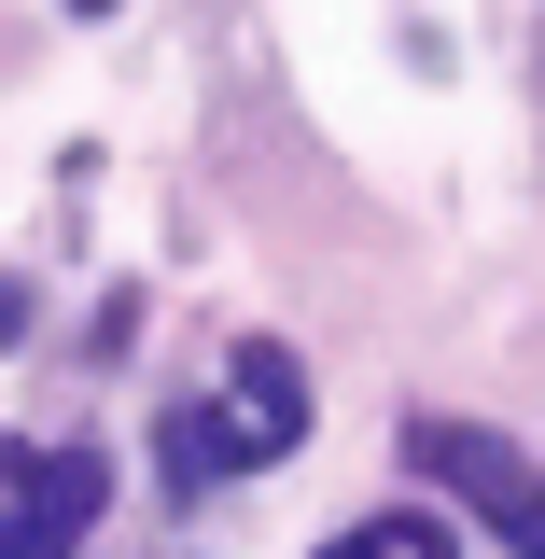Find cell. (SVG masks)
I'll list each match as a JSON object with an SVG mask.
<instances>
[{
    "mask_svg": "<svg viewBox=\"0 0 545 559\" xmlns=\"http://www.w3.org/2000/svg\"><path fill=\"white\" fill-rule=\"evenodd\" d=\"M98 489H112V462H84V448H0V503L43 518V532H84Z\"/></svg>",
    "mask_w": 545,
    "mask_h": 559,
    "instance_id": "3957f363",
    "label": "cell"
},
{
    "mask_svg": "<svg viewBox=\"0 0 545 559\" xmlns=\"http://www.w3.org/2000/svg\"><path fill=\"white\" fill-rule=\"evenodd\" d=\"M0 559H70V532H43V518H14V503H0Z\"/></svg>",
    "mask_w": 545,
    "mask_h": 559,
    "instance_id": "277c9868",
    "label": "cell"
},
{
    "mask_svg": "<svg viewBox=\"0 0 545 559\" xmlns=\"http://www.w3.org/2000/svg\"><path fill=\"white\" fill-rule=\"evenodd\" d=\"M70 14H112V0H70Z\"/></svg>",
    "mask_w": 545,
    "mask_h": 559,
    "instance_id": "8992f818",
    "label": "cell"
},
{
    "mask_svg": "<svg viewBox=\"0 0 545 559\" xmlns=\"http://www.w3.org/2000/svg\"><path fill=\"white\" fill-rule=\"evenodd\" d=\"M406 462L448 489V503H476V518H489L518 559H545V476H532V448H503L489 419H419Z\"/></svg>",
    "mask_w": 545,
    "mask_h": 559,
    "instance_id": "6da1fadb",
    "label": "cell"
},
{
    "mask_svg": "<svg viewBox=\"0 0 545 559\" xmlns=\"http://www.w3.org/2000/svg\"><path fill=\"white\" fill-rule=\"evenodd\" d=\"M322 559H419L406 532H349V546H322Z\"/></svg>",
    "mask_w": 545,
    "mask_h": 559,
    "instance_id": "5b68a950",
    "label": "cell"
},
{
    "mask_svg": "<svg viewBox=\"0 0 545 559\" xmlns=\"http://www.w3.org/2000/svg\"><path fill=\"white\" fill-rule=\"evenodd\" d=\"M308 448V378L280 336H238V419H224V462H280Z\"/></svg>",
    "mask_w": 545,
    "mask_h": 559,
    "instance_id": "7a4b0ae2",
    "label": "cell"
}]
</instances>
